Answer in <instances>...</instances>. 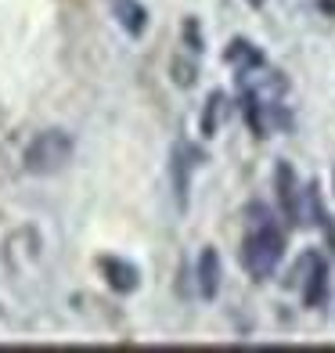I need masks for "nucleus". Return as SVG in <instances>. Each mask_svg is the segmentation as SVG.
Returning <instances> with one entry per match:
<instances>
[{"instance_id":"nucleus-12","label":"nucleus","mask_w":335,"mask_h":353,"mask_svg":"<svg viewBox=\"0 0 335 353\" xmlns=\"http://www.w3.org/2000/svg\"><path fill=\"white\" fill-rule=\"evenodd\" d=\"M184 37H187V51L199 54V51H202V37H199V22H195V19L184 22Z\"/></svg>"},{"instance_id":"nucleus-1","label":"nucleus","mask_w":335,"mask_h":353,"mask_svg":"<svg viewBox=\"0 0 335 353\" xmlns=\"http://www.w3.org/2000/svg\"><path fill=\"white\" fill-rule=\"evenodd\" d=\"M285 256V231L267 213V205L252 202L245 210V242H242V267L252 281H267Z\"/></svg>"},{"instance_id":"nucleus-2","label":"nucleus","mask_w":335,"mask_h":353,"mask_svg":"<svg viewBox=\"0 0 335 353\" xmlns=\"http://www.w3.org/2000/svg\"><path fill=\"white\" fill-rule=\"evenodd\" d=\"M72 152H76V144L65 130H43L37 134L33 141H29V148H26V173H33V176H51L58 170H65L72 163Z\"/></svg>"},{"instance_id":"nucleus-13","label":"nucleus","mask_w":335,"mask_h":353,"mask_svg":"<svg viewBox=\"0 0 335 353\" xmlns=\"http://www.w3.org/2000/svg\"><path fill=\"white\" fill-rule=\"evenodd\" d=\"M245 4H252V8H263V4H267V0H245Z\"/></svg>"},{"instance_id":"nucleus-10","label":"nucleus","mask_w":335,"mask_h":353,"mask_svg":"<svg viewBox=\"0 0 335 353\" xmlns=\"http://www.w3.org/2000/svg\"><path fill=\"white\" fill-rule=\"evenodd\" d=\"M220 116H223V94H210V101H205V112H202V119H199V130L202 137H216L220 130Z\"/></svg>"},{"instance_id":"nucleus-7","label":"nucleus","mask_w":335,"mask_h":353,"mask_svg":"<svg viewBox=\"0 0 335 353\" xmlns=\"http://www.w3.org/2000/svg\"><path fill=\"white\" fill-rule=\"evenodd\" d=\"M223 61H227L231 69H238V72H252V69H263L267 65V58H263V51L256 43H249V40H231L227 43V51H223Z\"/></svg>"},{"instance_id":"nucleus-6","label":"nucleus","mask_w":335,"mask_h":353,"mask_svg":"<svg viewBox=\"0 0 335 353\" xmlns=\"http://www.w3.org/2000/svg\"><path fill=\"white\" fill-rule=\"evenodd\" d=\"M112 4V14H116V26L123 29L126 37H145V29H148V11L141 0H108Z\"/></svg>"},{"instance_id":"nucleus-8","label":"nucleus","mask_w":335,"mask_h":353,"mask_svg":"<svg viewBox=\"0 0 335 353\" xmlns=\"http://www.w3.org/2000/svg\"><path fill=\"white\" fill-rule=\"evenodd\" d=\"M199 296L202 299H216V292H220V252L213 249V245H205L202 249V256H199Z\"/></svg>"},{"instance_id":"nucleus-9","label":"nucleus","mask_w":335,"mask_h":353,"mask_svg":"<svg viewBox=\"0 0 335 353\" xmlns=\"http://www.w3.org/2000/svg\"><path fill=\"white\" fill-rule=\"evenodd\" d=\"M303 303L314 310V307H321L325 303V296H328V267H325V260H317V267L307 274V281H303Z\"/></svg>"},{"instance_id":"nucleus-5","label":"nucleus","mask_w":335,"mask_h":353,"mask_svg":"<svg viewBox=\"0 0 335 353\" xmlns=\"http://www.w3.org/2000/svg\"><path fill=\"white\" fill-rule=\"evenodd\" d=\"M101 274H105L112 292H119V296L137 292V285H141V270L134 263L119 260V256H105V260H101Z\"/></svg>"},{"instance_id":"nucleus-4","label":"nucleus","mask_w":335,"mask_h":353,"mask_svg":"<svg viewBox=\"0 0 335 353\" xmlns=\"http://www.w3.org/2000/svg\"><path fill=\"white\" fill-rule=\"evenodd\" d=\"M274 188H278V205L285 213V223H289V228L303 223V202H299V188H296V170L289 163H278Z\"/></svg>"},{"instance_id":"nucleus-3","label":"nucleus","mask_w":335,"mask_h":353,"mask_svg":"<svg viewBox=\"0 0 335 353\" xmlns=\"http://www.w3.org/2000/svg\"><path fill=\"white\" fill-rule=\"evenodd\" d=\"M205 163V155L195 148L191 141H177L170 152V181H173V195H177V205L187 210V199H191V176L195 170Z\"/></svg>"},{"instance_id":"nucleus-11","label":"nucleus","mask_w":335,"mask_h":353,"mask_svg":"<svg viewBox=\"0 0 335 353\" xmlns=\"http://www.w3.org/2000/svg\"><path fill=\"white\" fill-rule=\"evenodd\" d=\"M170 72H173V79H177L181 87H191V83H195V61H181V58H177Z\"/></svg>"}]
</instances>
